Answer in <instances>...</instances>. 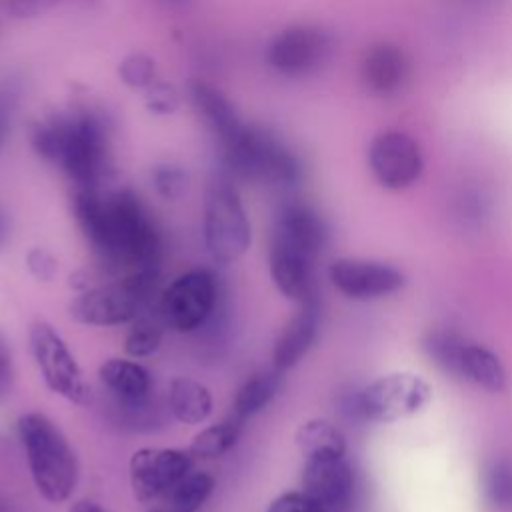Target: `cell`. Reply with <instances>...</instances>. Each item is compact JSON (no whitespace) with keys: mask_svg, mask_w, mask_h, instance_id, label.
<instances>
[{"mask_svg":"<svg viewBox=\"0 0 512 512\" xmlns=\"http://www.w3.org/2000/svg\"><path fill=\"white\" fill-rule=\"evenodd\" d=\"M74 218L92 252L112 272L122 276L160 268L162 236L132 190L102 194L100 188H76Z\"/></svg>","mask_w":512,"mask_h":512,"instance_id":"obj_1","label":"cell"},{"mask_svg":"<svg viewBox=\"0 0 512 512\" xmlns=\"http://www.w3.org/2000/svg\"><path fill=\"white\" fill-rule=\"evenodd\" d=\"M18 436L38 494L66 502L78 484V462L62 430L44 414L28 412L18 418Z\"/></svg>","mask_w":512,"mask_h":512,"instance_id":"obj_2","label":"cell"},{"mask_svg":"<svg viewBox=\"0 0 512 512\" xmlns=\"http://www.w3.org/2000/svg\"><path fill=\"white\" fill-rule=\"evenodd\" d=\"M222 158L230 176L276 188L296 186L304 172L300 158L276 132L254 124L222 144Z\"/></svg>","mask_w":512,"mask_h":512,"instance_id":"obj_3","label":"cell"},{"mask_svg":"<svg viewBox=\"0 0 512 512\" xmlns=\"http://www.w3.org/2000/svg\"><path fill=\"white\" fill-rule=\"evenodd\" d=\"M110 124L92 106H72L66 112V140L58 166L76 188H100L110 170Z\"/></svg>","mask_w":512,"mask_h":512,"instance_id":"obj_4","label":"cell"},{"mask_svg":"<svg viewBox=\"0 0 512 512\" xmlns=\"http://www.w3.org/2000/svg\"><path fill=\"white\" fill-rule=\"evenodd\" d=\"M158 280L156 270H140L120 280L82 290L68 306L70 316L88 326H118L140 316Z\"/></svg>","mask_w":512,"mask_h":512,"instance_id":"obj_5","label":"cell"},{"mask_svg":"<svg viewBox=\"0 0 512 512\" xmlns=\"http://www.w3.org/2000/svg\"><path fill=\"white\" fill-rule=\"evenodd\" d=\"M204 244L216 262H234L246 254L252 228L244 202L228 178H216L204 194Z\"/></svg>","mask_w":512,"mask_h":512,"instance_id":"obj_6","label":"cell"},{"mask_svg":"<svg viewBox=\"0 0 512 512\" xmlns=\"http://www.w3.org/2000/svg\"><path fill=\"white\" fill-rule=\"evenodd\" d=\"M28 344L44 384L70 402L86 404L90 388L62 336L48 322H36L28 332Z\"/></svg>","mask_w":512,"mask_h":512,"instance_id":"obj_7","label":"cell"},{"mask_svg":"<svg viewBox=\"0 0 512 512\" xmlns=\"http://www.w3.org/2000/svg\"><path fill=\"white\" fill-rule=\"evenodd\" d=\"M218 284L210 270L196 268L176 280L160 296V318L176 332H194L212 316Z\"/></svg>","mask_w":512,"mask_h":512,"instance_id":"obj_8","label":"cell"},{"mask_svg":"<svg viewBox=\"0 0 512 512\" xmlns=\"http://www.w3.org/2000/svg\"><path fill=\"white\" fill-rule=\"evenodd\" d=\"M332 48V36L324 28L298 24L272 38L266 60L278 74L302 78L318 72L330 60Z\"/></svg>","mask_w":512,"mask_h":512,"instance_id":"obj_9","label":"cell"},{"mask_svg":"<svg viewBox=\"0 0 512 512\" xmlns=\"http://www.w3.org/2000/svg\"><path fill=\"white\" fill-rule=\"evenodd\" d=\"M430 400V386L416 374L396 372L368 384L360 394V410L374 422H396L420 412Z\"/></svg>","mask_w":512,"mask_h":512,"instance_id":"obj_10","label":"cell"},{"mask_svg":"<svg viewBox=\"0 0 512 512\" xmlns=\"http://www.w3.org/2000/svg\"><path fill=\"white\" fill-rule=\"evenodd\" d=\"M192 468V454L178 448H140L130 456V486L138 502L170 492Z\"/></svg>","mask_w":512,"mask_h":512,"instance_id":"obj_11","label":"cell"},{"mask_svg":"<svg viewBox=\"0 0 512 512\" xmlns=\"http://www.w3.org/2000/svg\"><path fill=\"white\" fill-rule=\"evenodd\" d=\"M328 238V228L322 216L304 202H286L280 206L272 236L270 250L316 260Z\"/></svg>","mask_w":512,"mask_h":512,"instance_id":"obj_12","label":"cell"},{"mask_svg":"<svg viewBox=\"0 0 512 512\" xmlns=\"http://www.w3.org/2000/svg\"><path fill=\"white\" fill-rule=\"evenodd\" d=\"M368 164L374 178L384 188L402 190L420 176L422 152L408 134L388 130L372 140Z\"/></svg>","mask_w":512,"mask_h":512,"instance_id":"obj_13","label":"cell"},{"mask_svg":"<svg viewBox=\"0 0 512 512\" xmlns=\"http://www.w3.org/2000/svg\"><path fill=\"white\" fill-rule=\"evenodd\" d=\"M328 276L336 290L354 300L382 298L404 286V274L398 268L364 258H338L330 264Z\"/></svg>","mask_w":512,"mask_h":512,"instance_id":"obj_14","label":"cell"},{"mask_svg":"<svg viewBox=\"0 0 512 512\" xmlns=\"http://www.w3.org/2000/svg\"><path fill=\"white\" fill-rule=\"evenodd\" d=\"M302 488L326 510L342 508L354 490V474L344 456L308 458L302 472Z\"/></svg>","mask_w":512,"mask_h":512,"instance_id":"obj_15","label":"cell"},{"mask_svg":"<svg viewBox=\"0 0 512 512\" xmlns=\"http://www.w3.org/2000/svg\"><path fill=\"white\" fill-rule=\"evenodd\" d=\"M318 306L316 302L302 304L300 312H296L288 324L282 328L280 336L276 338L272 350L274 368L284 372L300 362V358L310 350L318 334Z\"/></svg>","mask_w":512,"mask_h":512,"instance_id":"obj_16","label":"cell"},{"mask_svg":"<svg viewBox=\"0 0 512 512\" xmlns=\"http://www.w3.org/2000/svg\"><path fill=\"white\" fill-rule=\"evenodd\" d=\"M410 74V62L402 48L394 44L372 46L362 60V78L366 86L376 94L398 92Z\"/></svg>","mask_w":512,"mask_h":512,"instance_id":"obj_17","label":"cell"},{"mask_svg":"<svg viewBox=\"0 0 512 512\" xmlns=\"http://www.w3.org/2000/svg\"><path fill=\"white\" fill-rule=\"evenodd\" d=\"M188 90L194 108L200 112L210 130L218 136L220 144L230 142L242 132L246 124L238 116L232 102L216 86L204 80H192Z\"/></svg>","mask_w":512,"mask_h":512,"instance_id":"obj_18","label":"cell"},{"mask_svg":"<svg viewBox=\"0 0 512 512\" xmlns=\"http://www.w3.org/2000/svg\"><path fill=\"white\" fill-rule=\"evenodd\" d=\"M98 378L122 404H146L150 398L152 376L136 360L110 358L100 364Z\"/></svg>","mask_w":512,"mask_h":512,"instance_id":"obj_19","label":"cell"},{"mask_svg":"<svg viewBox=\"0 0 512 512\" xmlns=\"http://www.w3.org/2000/svg\"><path fill=\"white\" fill-rule=\"evenodd\" d=\"M210 390L188 376L172 378L168 384V408L182 424H200L212 414Z\"/></svg>","mask_w":512,"mask_h":512,"instance_id":"obj_20","label":"cell"},{"mask_svg":"<svg viewBox=\"0 0 512 512\" xmlns=\"http://www.w3.org/2000/svg\"><path fill=\"white\" fill-rule=\"evenodd\" d=\"M456 376L490 392H500L506 386V372L502 362L496 354L480 344L464 342L458 356Z\"/></svg>","mask_w":512,"mask_h":512,"instance_id":"obj_21","label":"cell"},{"mask_svg":"<svg viewBox=\"0 0 512 512\" xmlns=\"http://www.w3.org/2000/svg\"><path fill=\"white\" fill-rule=\"evenodd\" d=\"M298 450L308 458H332L346 454V438L336 424L324 418H312L298 426L294 434Z\"/></svg>","mask_w":512,"mask_h":512,"instance_id":"obj_22","label":"cell"},{"mask_svg":"<svg viewBox=\"0 0 512 512\" xmlns=\"http://www.w3.org/2000/svg\"><path fill=\"white\" fill-rule=\"evenodd\" d=\"M280 384H282V372L276 368L270 372L252 374L238 388V392L234 396V404H232V414L240 420H246V418L258 414L278 394Z\"/></svg>","mask_w":512,"mask_h":512,"instance_id":"obj_23","label":"cell"},{"mask_svg":"<svg viewBox=\"0 0 512 512\" xmlns=\"http://www.w3.org/2000/svg\"><path fill=\"white\" fill-rule=\"evenodd\" d=\"M242 426H244V420L230 414L226 420L200 430L194 436L188 452L192 456L204 458V460L220 458L222 454H226L228 450L234 448V444L242 432Z\"/></svg>","mask_w":512,"mask_h":512,"instance_id":"obj_24","label":"cell"},{"mask_svg":"<svg viewBox=\"0 0 512 512\" xmlns=\"http://www.w3.org/2000/svg\"><path fill=\"white\" fill-rule=\"evenodd\" d=\"M482 490L492 508L512 512V460L510 458L496 456L484 466Z\"/></svg>","mask_w":512,"mask_h":512,"instance_id":"obj_25","label":"cell"},{"mask_svg":"<svg viewBox=\"0 0 512 512\" xmlns=\"http://www.w3.org/2000/svg\"><path fill=\"white\" fill-rule=\"evenodd\" d=\"M164 320L156 316H138L124 338V352L132 358H146L154 354L164 338Z\"/></svg>","mask_w":512,"mask_h":512,"instance_id":"obj_26","label":"cell"},{"mask_svg":"<svg viewBox=\"0 0 512 512\" xmlns=\"http://www.w3.org/2000/svg\"><path fill=\"white\" fill-rule=\"evenodd\" d=\"M214 490V478L208 472H188L172 490L170 504L176 512H198Z\"/></svg>","mask_w":512,"mask_h":512,"instance_id":"obj_27","label":"cell"},{"mask_svg":"<svg viewBox=\"0 0 512 512\" xmlns=\"http://www.w3.org/2000/svg\"><path fill=\"white\" fill-rule=\"evenodd\" d=\"M64 140H66V112L52 114L40 120L32 128V148L40 158L48 162L58 164L64 148Z\"/></svg>","mask_w":512,"mask_h":512,"instance_id":"obj_28","label":"cell"},{"mask_svg":"<svg viewBox=\"0 0 512 512\" xmlns=\"http://www.w3.org/2000/svg\"><path fill=\"white\" fill-rule=\"evenodd\" d=\"M118 78L124 86L132 90H146L154 84L156 78V62L142 52H132L124 56L118 64Z\"/></svg>","mask_w":512,"mask_h":512,"instance_id":"obj_29","label":"cell"},{"mask_svg":"<svg viewBox=\"0 0 512 512\" xmlns=\"http://www.w3.org/2000/svg\"><path fill=\"white\" fill-rule=\"evenodd\" d=\"M426 350L430 354V358L440 366L444 368L446 372L454 374L456 376V366H458V356H460V350L464 346V340L452 332H446V330H440V332H432L428 338H426Z\"/></svg>","mask_w":512,"mask_h":512,"instance_id":"obj_30","label":"cell"},{"mask_svg":"<svg viewBox=\"0 0 512 512\" xmlns=\"http://www.w3.org/2000/svg\"><path fill=\"white\" fill-rule=\"evenodd\" d=\"M152 186L164 200H180L188 190V174L178 164L162 162L152 168Z\"/></svg>","mask_w":512,"mask_h":512,"instance_id":"obj_31","label":"cell"},{"mask_svg":"<svg viewBox=\"0 0 512 512\" xmlns=\"http://www.w3.org/2000/svg\"><path fill=\"white\" fill-rule=\"evenodd\" d=\"M144 104L154 114H172L180 106V92L174 84L156 80L144 90Z\"/></svg>","mask_w":512,"mask_h":512,"instance_id":"obj_32","label":"cell"},{"mask_svg":"<svg viewBox=\"0 0 512 512\" xmlns=\"http://www.w3.org/2000/svg\"><path fill=\"white\" fill-rule=\"evenodd\" d=\"M266 512H326V508L312 496L302 492H284L276 496Z\"/></svg>","mask_w":512,"mask_h":512,"instance_id":"obj_33","label":"cell"},{"mask_svg":"<svg viewBox=\"0 0 512 512\" xmlns=\"http://www.w3.org/2000/svg\"><path fill=\"white\" fill-rule=\"evenodd\" d=\"M26 266H28L30 274L42 282H50L58 270L56 258L44 248H32L26 254Z\"/></svg>","mask_w":512,"mask_h":512,"instance_id":"obj_34","label":"cell"},{"mask_svg":"<svg viewBox=\"0 0 512 512\" xmlns=\"http://www.w3.org/2000/svg\"><path fill=\"white\" fill-rule=\"evenodd\" d=\"M60 0H6V10L12 18L28 20L52 10Z\"/></svg>","mask_w":512,"mask_h":512,"instance_id":"obj_35","label":"cell"},{"mask_svg":"<svg viewBox=\"0 0 512 512\" xmlns=\"http://www.w3.org/2000/svg\"><path fill=\"white\" fill-rule=\"evenodd\" d=\"M12 378H14V370H12V358L10 352L4 344V340L0 338V400H4L12 388Z\"/></svg>","mask_w":512,"mask_h":512,"instance_id":"obj_36","label":"cell"},{"mask_svg":"<svg viewBox=\"0 0 512 512\" xmlns=\"http://www.w3.org/2000/svg\"><path fill=\"white\" fill-rule=\"evenodd\" d=\"M10 130V104L4 94H0V148L8 136Z\"/></svg>","mask_w":512,"mask_h":512,"instance_id":"obj_37","label":"cell"},{"mask_svg":"<svg viewBox=\"0 0 512 512\" xmlns=\"http://www.w3.org/2000/svg\"><path fill=\"white\" fill-rule=\"evenodd\" d=\"M70 512H106V510L92 500H80L70 508Z\"/></svg>","mask_w":512,"mask_h":512,"instance_id":"obj_38","label":"cell"},{"mask_svg":"<svg viewBox=\"0 0 512 512\" xmlns=\"http://www.w3.org/2000/svg\"><path fill=\"white\" fill-rule=\"evenodd\" d=\"M466 6H470V8H488V6H492L496 0H462Z\"/></svg>","mask_w":512,"mask_h":512,"instance_id":"obj_39","label":"cell"},{"mask_svg":"<svg viewBox=\"0 0 512 512\" xmlns=\"http://www.w3.org/2000/svg\"><path fill=\"white\" fill-rule=\"evenodd\" d=\"M158 4H164V6H182V4H188L190 0H154Z\"/></svg>","mask_w":512,"mask_h":512,"instance_id":"obj_40","label":"cell"},{"mask_svg":"<svg viewBox=\"0 0 512 512\" xmlns=\"http://www.w3.org/2000/svg\"><path fill=\"white\" fill-rule=\"evenodd\" d=\"M4 234H6V228H4V220H2V216H0V244H2V240H4Z\"/></svg>","mask_w":512,"mask_h":512,"instance_id":"obj_41","label":"cell"}]
</instances>
